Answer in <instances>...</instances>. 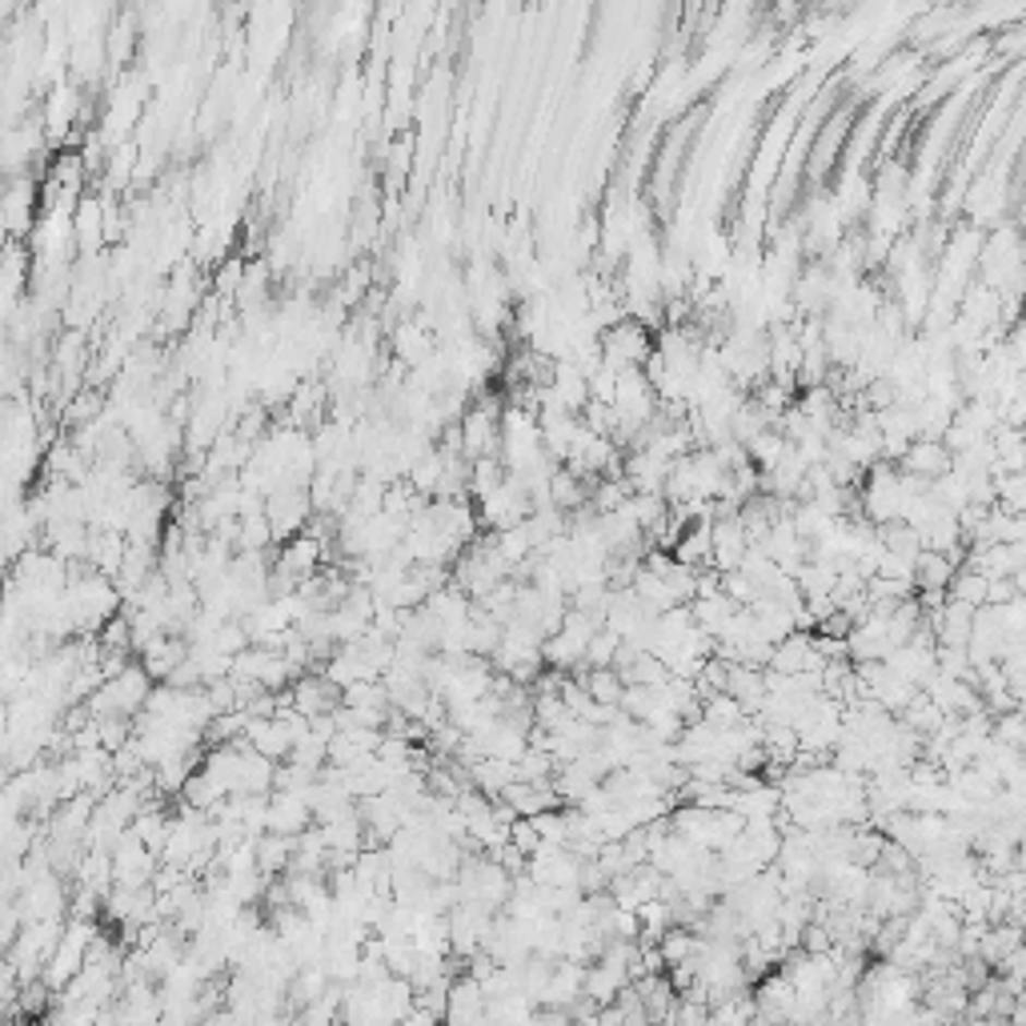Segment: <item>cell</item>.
Instances as JSON below:
<instances>
[{
  "instance_id": "1",
  "label": "cell",
  "mask_w": 1026,
  "mask_h": 1026,
  "mask_svg": "<svg viewBox=\"0 0 1026 1026\" xmlns=\"http://www.w3.org/2000/svg\"><path fill=\"white\" fill-rule=\"evenodd\" d=\"M654 329L638 317H618L614 325L598 329V358L614 373L621 370H642L650 353H654Z\"/></svg>"
},
{
  "instance_id": "7",
  "label": "cell",
  "mask_w": 1026,
  "mask_h": 1026,
  "mask_svg": "<svg viewBox=\"0 0 1026 1026\" xmlns=\"http://www.w3.org/2000/svg\"><path fill=\"white\" fill-rule=\"evenodd\" d=\"M509 842L530 858V854L542 846V834H538V826H533V818H514V822H509Z\"/></svg>"
},
{
  "instance_id": "2",
  "label": "cell",
  "mask_w": 1026,
  "mask_h": 1026,
  "mask_svg": "<svg viewBox=\"0 0 1026 1026\" xmlns=\"http://www.w3.org/2000/svg\"><path fill=\"white\" fill-rule=\"evenodd\" d=\"M898 473H910V478H922V482H934L942 473L951 470V449L934 442V437H915L910 446L894 458Z\"/></svg>"
},
{
  "instance_id": "4",
  "label": "cell",
  "mask_w": 1026,
  "mask_h": 1026,
  "mask_svg": "<svg viewBox=\"0 0 1026 1026\" xmlns=\"http://www.w3.org/2000/svg\"><path fill=\"white\" fill-rule=\"evenodd\" d=\"M954 566L958 562H951L946 554H939V550H918V557H915V594H930V590H942L946 594V581H951V574H954Z\"/></svg>"
},
{
  "instance_id": "3",
  "label": "cell",
  "mask_w": 1026,
  "mask_h": 1026,
  "mask_svg": "<svg viewBox=\"0 0 1026 1026\" xmlns=\"http://www.w3.org/2000/svg\"><path fill=\"white\" fill-rule=\"evenodd\" d=\"M826 662L818 657L814 642H810V630H790L782 642H774V650H770V662L767 669H778V674H814V669H822Z\"/></svg>"
},
{
  "instance_id": "5",
  "label": "cell",
  "mask_w": 1026,
  "mask_h": 1026,
  "mask_svg": "<svg viewBox=\"0 0 1026 1026\" xmlns=\"http://www.w3.org/2000/svg\"><path fill=\"white\" fill-rule=\"evenodd\" d=\"M946 598L966 602V606H987V574H978L970 566H954L951 581H946Z\"/></svg>"
},
{
  "instance_id": "6",
  "label": "cell",
  "mask_w": 1026,
  "mask_h": 1026,
  "mask_svg": "<svg viewBox=\"0 0 1026 1026\" xmlns=\"http://www.w3.org/2000/svg\"><path fill=\"white\" fill-rule=\"evenodd\" d=\"M618 642H621V638L614 630H606V626H602V630H594V638L586 642V657H581V666H590V669H594V666H614Z\"/></svg>"
}]
</instances>
